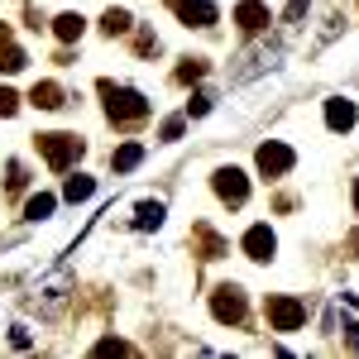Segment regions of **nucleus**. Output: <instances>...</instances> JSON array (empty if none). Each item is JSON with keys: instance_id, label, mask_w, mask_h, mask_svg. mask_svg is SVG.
Returning a JSON list of instances; mask_svg holds the SVG:
<instances>
[{"instance_id": "obj_1", "label": "nucleus", "mask_w": 359, "mask_h": 359, "mask_svg": "<svg viewBox=\"0 0 359 359\" xmlns=\"http://www.w3.org/2000/svg\"><path fill=\"white\" fill-rule=\"evenodd\" d=\"M101 96H106V111H111L115 125H139L149 115V101L130 91V86H115V82H101Z\"/></svg>"}, {"instance_id": "obj_2", "label": "nucleus", "mask_w": 359, "mask_h": 359, "mask_svg": "<svg viewBox=\"0 0 359 359\" xmlns=\"http://www.w3.org/2000/svg\"><path fill=\"white\" fill-rule=\"evenodd\" d=\"M39 154L48 158V168H72L77 158H82V139L77 135H39Z\"/></svg>"}, {"instance_id": "obj_3", "label": "nucleus", "mask_w": 359, "mask_h": 359, "mask_svg": "<svg viewBox=\"0 0 359 359\" xmlns=\"http://www.w3.org/2000/svg\"><path fill=\"white\" fill-rule=\"evenodd\" d=\"M306 321V306L297 302V297H269V326H273V331H297V326H302Z\"/></svg>"}, {"instance_id": "obj_4", "label": "nucleus", "mask_w": 359, "mask_h": 359, "mask_svg": "<svg viewBox=\"0 0 359 359\" xmlns=\"http://www.w3.org/2000/svg\"><path fill=\"white\" fill-rule=\"evenodd\" d=\"M211 311H216V321H245V292L235 287V283H225V287H216V297H211Z\"/></svg>"}, {"instance_id": "obj_5", "label": "nucleus", "mask_w": 359, "mask_h": 359, "mask_svg": "<svg viewBox=\"0 0 359 359\" xmlns=\"http://www.w3.org/2000/svg\"><path fill=\"white\" fill-rule=\"evenodd\" d=\"M168 5H172V15H177L182 25H196V29L216 25V5H211V0H168Z\"/></svg>"}, {"instance_id": "obj_6", "label": "nucleus", "mask_w": 359, "mask_h": 359, "mask_svg": "<svg viewBox=\"0 0 359 359\" xmlns=\"http://www.w3.org/2000/svg\"><path fill=\"white\" fill-rule=\"evenodd\" d=\"M216 196H221V201H230V206H240V201L249 196L245 172H240V168H216Z\"/></svg>"}, {"instance_id": "obj_7", "label": "nucleus", "mask_w": 359, "mask_h": 359, "mask_svg": "<svg viewBox=\"0 0 359 359\" xmlns=\"http://www.w3.org/2000/svg\"><path fill=\"white\" fill-rule=\"evenodd\" d=\"M287 168H292V149L287 144H264L259 149V172L264 177H283Z\"/></svg>"}, {"instance_id": "obj_8", "label": "nucleus", "mask_w": 359, "mask_h": 359, "mask_svg": "<svg viewBox=\"0 0 359 359\" xmlns=\"http://www.w3.org/2000/svg\"><path fill=\"white\" fill-rule=\"evenodd\" d=\"M273 230H269V225H254V230H249L245 235V254L249 259H259V264H264V259H273Z\"/></svg>"}, {"instance_id": "obj_9", "label": "nucleus", "mask_w": 359, "mask_h": 359, "mask_svg": "<svg viewBox=\"0 0 359 359\" xmlns=\"http://www.w3.org/2000/svg\"><path fill=\"white\" fill-rule=\"evenodd\" d=\"M235 25L245 29V34H259V29L269 25V5H259V0H245V5H235Z\"/></svg>"}, {"instance_id": "obj_10", "label": "nucleus", "mask_w": 359, "mask_h": 359, "mask_svg": "<svg viewBox=\"0 0 359 359\" xmlns=\"http://www.w3.org/2000/svg\"><path fill=\"white\" fill-rule=\"evenodd\" d=\"M29 101H34L39 111H57V106H62V86H53V82H39L34 91H29Z\"/></svg>"}, {"instance_id": "obj_11", "label": "nucleus", "mask_w": 359, "mask_h": 359, "mask_svg": "<svg viewBox=\"0 0 359 359\" xmlns=\"http://www.w3.org/2000/svg\"><path fill=\"white\" fill-rule=\"evenodd\" d=\"M326 125H331V130H350V125H355V106H350V101H331V106H326Z\"/></svg>"}, {"instance_id": "obj_12", "label": "nucleus", "mask_w": 359, "mask_h": 359, "mask_svg": "<svg viewBox=\"0 0 359 359\" xmlns=\"http://www.w3.org/2000/svg\"><path fill=\"white\" fill-rule=\"evenodd\" d=\"M115 172H130V168H139L144 163V149H139V144H125V149H115Z\"/></svg>"}, {"instance_id": "obj_13", "label": "nucleus", "mask_w": 359, "mask_h": 359, "mask_svg": "<svg viewBox=\"0 0 359 359\" xmlns=\"http://www.w3.org/2000/svg\"><path fill=\"white\" fill-rule=\"evenodd\" d=\"M82 15H57V25H53V34L57 39H67V43H72V39H82Z\"/></svg>"}, {"instance_id": "obj_14", "label": "nucleus", "mask_w": 359, "mask_h": 359, "mask_svg": "<svg viewBox=\"0 0 359 359\" xmlns=\"http://www.w3.org/2000/svg\"><path fill=\"white\" fill-rule=\"evenodd\" d=\"M91 192H96V182H91V177H67V187H62L67 201H86Z\"/></svg>"}, {"instance_id": "obj_15", "label": "nucleus", "mask_w": 359, "mask_h": 359, "mask_svg": "<svg viewBox=\"0 0 359 359\" xmlns=\"http://www.w3.org/2000/svg\"><path fill=\"white\" fill-rule=\"evenodd\" d=\"M158 221H163V206L158 201H139V216H135L139 230H149V225H158Z\"/></svg>"}, {"instance_id": "obj_16", "label": "nucleus", "mask_w": 359, "mask_h": 359, "mask_svg": "<svg viewBox=\"0 0 359 359\" xmlns=\"http://www.w3.org/2000/svg\"><path fill=\"white\" fill-rule=\"evenodd\" d=\"M48 211H53V196H48V192L29 196V206H25V216H29V221H43V216H48Z\"/></svg>"}, {"instance_id": "obj_17", "label": "nucleus", "mask_w": 359, "mask_h": 359, "mask_svg": "<svg viewBox=\"0 0 359 359\" xmlns=\"http://www.w3.org/2000/svg\"><path fill=\"white\" fill-rule=\"evenodd\" d=\"M101 29H106V34H130V15H125V10H106V20H101Z\"/></svg>"}, {"instance_id": "obj_18", "label": "nucleus", "mask_w": 359, "mask_h": 359, "mask_svg": "<svg viewBox=\"0 0 359 359\" xmlns=\"http://www.w3.org/2000/svg\"><path fill=\"white\" fill-rule=\"evenodd\" d=\"M25 62H29V57L20 53V48H5V53H0V72H20Z\"/></svg>"}, {"instance_id": "obj_19", "label": "nucleus", "mask_w": 359, "mask_h": 359, "mask_svg": "<svg viewBox=\"0 0 359 359\" xmlns=\"http://www.w3.org/2000/svg\"><path fill=\"white\" fill-rule=\"evenodd\" d=\"M15 111H20V96L10 86H0V115H15Z\"/></svg>"}, {"instance_id": "obj_20", "label": "nucleus", "mask_w": 359, "mask_h": 359, "mask_svg": "<svg viewBox=\"0 0 359 359\" xmlns=\"http://www.w3.org/2000/svg\"><path fill=\"white\" fill-rule=\"evenodd\" d=\"M96 355H130V345H125V340H101Z\"/></svg>"}, {"instance_id": "obj_21", "label": "nucleus", "mask_w": 359, "mask_h": 359, "mask_svg": "<svg viewBox=\"0 0 359 359\" xmlns=\"http://www.w3.org/2000/svg\"><path fill=\"white\" fill-rule=\"evenodd\" d=\"M201 72H206V67H201V62H187V67H177V82H196V77H201Z\"/></svg>"}, {"instance_id": "obj_22", "label": "nucleus", "mask_w": 359, "mask_h": 359, "mask_svg": "<svg viewBox=\"0 0 359 359\" xmlns=\"http://www.w3.org/2000/svg\"><path fill=\"white\" fill-rule=\"evenodd\" d=\"M187 111H192V115H206V111H211V96H192V106H187Z\"/></svg>"}, {"instance_id": "obj_23", "label": "nucleus", "mask_w": 359, "mask_h": 359, "mask_svg": "<svg viewBox=\"0 0 359 359\" xmlns=\"http://www.w3.org/2000/svg\"><path fill=\"white\" fill-rule=\"evenodd\" d=\"M350 249H355V254H359V230H355V235H350Z\"/></svg>"}, {"instance_id": "obj_24", "label": "nucleus", "mask_w": 359, "mask_h": 359, "mask_svg": "<svg viewBox=\"0 0 359 359\" xmlns=\"http://www.w3.org/2000/svg\"><path fill=\"white\" fill-rule=\"evenodd\" d=\"M355 211H359V182H355Z\"/></svg>"}]
</instances>
